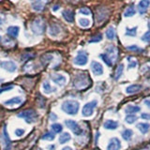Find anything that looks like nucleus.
I'll return each mask as SVG.
<instances>
[{
	"instance_id": "1",
	"label": "nucleus",
	"mask_w": 150,
	"mask_h": 150,
	"mask_svg": "<svg viewBox=\"0 0 150 150\" xmlns=\"http://www.w3.org/2000/svg\"><path fill=\"white\" fill-rule=\"evenodd\" d=\"M80 108V103L77 100H65L62 105H61V109L64 111L66 114L69 115H77Z\"/></svg>"
},
{
	"instance_id": "2",
	"label": "nucleus",
	"mask_w": 150,
	"mask_h": 150,
	"mask_svg": "<svg viewBox=\"0 0 150 150\" xmlns=\"http://www.w3.org/2000/svg\"><path fill=\"white\" fill-rule=\"evenodd\" d=\"M89 83H90V82H89V78H88L87 75H86L84 73L78 74L73 81V86L75 88H77V89L86 88L89 86Z\"/></svg>"
},
{
	"instance_id": "3",
	"label": "nucleus",
	"mask_w": 150,
	"mask_h": 150,
	"mask_svg": "<svg viewBox=\"0 0 150 150\" xmlns=\"http://www.w3.org/2000/svg\"><path fill=\"white\" fill-rule=\"evenodd\" d=\"M30 27L35 35H41L45 30V23L41 18H37L31 23Z\"/></svg>"
},
{
	"instance_id": "4",
	"label": "nucleus",
	"mask_w": 150,
	"mask_h": 150,
	"mask_svg": "<svg viewBox=\"0 0 150 150\" xmlns=\"http://www.w3.org/2000/svg\"><path fill=\"white\" fill-rule=\"evenodd\" d=\"M18 117H21V118H23L27 123H35L38 119V115L36 111L34 110H25L21 112L20 114L18 115Z\"/></svg>"
},
{
	"instance_id": "5",
	"label": "nucleus",
	"mask_w": 150,
	"mask_h": 150,
	"mask_svg": "<svg viewBox=\"0 0 150 150\" xmlns=\"http://www.w3.org/2000/svg\"><path fill=\"white\" fill-rule=\"evenodd\" d=\"M97 104H98V101L96 100H94L90 102H87L86 104H84L83 107V110H82L83 115L86 117L91 116L94 114V111H95V108L97 107Z\"/></svg>"
},
{
	"instance_id": "6",
	"label": "nucleus",
	"mask_w": 150,
	"mask_h": 150,
	"mask_svg": "<svg viewBox=\"0 0 150 150\" xmlns=\"http://www.w3.org/2000/svg\"><path fill=\"white\" fill-rule=\"evenodd\" d=\"M108 17V11L105 8H98L96 9V14H95V20L98 25L101 23L106 18Z\"/></svg>"
},
{
	"instance_id": "7",
	"label": "nucleus",
	"mask_w": 150,
	"mask_h": 150,
	"mask_svg": "<svg viewBox=\"0 0 150 150\" xmlns=\"http://www.w3.org/2000/svg\"><path fill=\"white\" fill-rule=\"evenodd\" d=\"M65 124L69 129H71V131L75 135H80L83 133L82 128L77 124V122H75L74 120H66Z\"/></svg>"
},
{
	"instance_id": "8",
	"label": "nucleus",
	"mask_w": 150,
	"mask_h": 150,
	"mask_svg": "<svg viewBox=\"0 0 150 150\" xmlns=\"http://www.w3.org/2000/svg\"><path fill=\"white\" fill-rule=\"evenodd\" d=\"M88 61V57H87V54L86 53H83V52L80 51L78 52V54L76 57L74 58L73 62L75 65H78V66H84L86 65Z\"/></svg>"
},
{
	"instance_id": "9",
	"label": "nucleus",
	"mask_w": 150,
	"mask_h": 150,
	"mask_svg": "<svg viewBox=\"0 0 150 150\" xmlns=\"http://www.w3.org/2000/svg\"><path fill=\"white\" fill-rule=\"evenodd\" d=\"M0 67L8 72H15L17 69V65L13 61H2L0 62Z\"/></svg>"
},
{
	"instance_id": "10",
	"label": "nucleus",
	"mask_w": 150,
	"mask_h": 150,
	"mask_svg": "<svg viewBox=\"0 0 150 150\" xmlns=\"http://www.w3.org/2000/svg\"><path fill=\"white\" fill-rule=\"evenodd\" d=\"M51 79L53 80V82L55 83L56 84H58L60 86H63L64 84L67 83V79L62 74H58V73H54L51 75Z\"/></svg>"
},
{
	"instance_id": "11",
	"label": "nucleus",
	"mask_w": 150,
	"mask_h": 150,
	"mask_svg": "<svg viewBox=\"0 0 150 150\" xmlns=\"http://www.w3.org/2000/svg\"><path fill=\"white\" fill-rule=\"evenodd\" d=\"M120 149H121V143L119 139H117L115 137L112 138L107 145V150H120Z\"/></svg>"
},
{
	"instance_id": "12",
	"label": "nucleus",
	"mask_w": 150,
	"mask_h": 150,
	"mask_svg": "<svg viewBox=\"0 0 150 150\" xmlns=\"http://www.w3.org/2000/svg\"><path fill=\"white\" fill-rule=\"evenodd\" d=\"M149 6H150V0H141L137 6L138 12L140 14H144L147 11Z\"/></svg>"
},
{
	"instance_id": "13",
	"label": "nucleus",
	"mask_w": 150,
	"mask_h": 150,
	"mask_svg": "<svg viewBox=\"0 0 150 150\" xmlns=\"http://www.w3.org/2000/svg\"><path fill=\"white\" fill-rule=\"evenodd\" d=\"M91 69L93 73L98 76V75L103 74V67L100 63L97 62V61H92L91 62Z\"/></svg>"
},
{
	"instance_id": "14",
	"label": "nucleus",
	"mask_w": 150,
	"mask_h": 150,
	"mask_svg": "<svg viewBox=\"0 0 150 150\" xmlns=\"http://www.w3.org/2000/svg\"><path fill=\"white\" fill-rule=\"evenodd\" d=\"M106 54L112 61H114L117 57V50L115 46H110L106 49Z\"/></svg>"
},
{
	"instance_id": "15",
	"label": "nucleus",
	"mask_w": 150,
	"mask_h": 150,
	"mask_svg": "<svg viewBox=\"0 0 150 150\" xmlns=\"http://www.w3.org/2000/svg\"><path fill=\"white\" fill-rule=\"evenodd\" d=\"M62 16L68 23H73L74 21V12L70 9H65L62 12Z\"/></svg>"
},
{
	"instance_id": "16",
	"label": "nucleus",
	"mask_w": 150,
	"mask_h": 150,
	"mask_svg": "<svg viewBox=\"0 0 150 150\" xmlns=\"http://www.w3.org/2000/svg\"><path fill=\"white\" fill-rule=\"evenodd\" d=\"M4 137H3V143H4V150H11V141H9L8 138V135L7 133V130L6 129L4 128Z\"/></svg>"
},
{
	"instance_id": "17",
	"label": "nucleus",
	"mask_w": 150,
	"mask_h": 150,
	"mask_svg": "<svg viewBox=\"0 0 150 150\" xmlns=\"http://www.w3.org/2000/svg\"><path fill=\"white\" fill-rule=\"evenodd\" d=\"M103 127L106 129H110V130L115 129L118 127V122L115 120H106L104 122V124H103Z\"/></svg>"
},
{
	"instance_id": "18",
	"label": "nucleus",
	"mask_w": 150,
	"mask_h": 150,
	"mask_svg": "<svg viewBox=\"0 0 150 150\" xmlns=\"http://www.w3.org/2000/svg\"><path fill=\"white\" fill-rule=\"evenodd\" d=\"M23 102V98L21 97H14L11 100H8L4 102L5 105H8V106H11V105H18V104H21Z\"/></svg>"
},
{
	"instance_id": "19",
	"label": "nucleus",
	"mask_w": 150,
	"mask_h": 150,
	"mask_svg": "<svg viewBox=\"0 0 150 150\" xmlns=\"http://www.w3.org/2000/svg\"><path fill=\"white\" fill-rule=\"evenodd\" d=\"M60 32H61V29H60V27L57 25L53 23V25H50V27H49V34H50V36L56 37V36H58L60 34Z\"/></svg>"
},
{
	"instance_id": "20",
	"label": "nucleus",
	"mask_w": 150,
	"mask_h": 150,
	"mask_svg": "<svg viewBox=\"0 0 150 150\" xmlns=\"http://www.w3.org/2000/svg\"><path fill=\"white\" fill-rule=\"evenodd\" d=\"M142 89V86L141 84H130L129 86L126 88V92L128 94H135L139 92Z\"/></svg>"
},
{
	"instance_id": "21",
	"label": "nucleus",
	"mask_w": 150,
	"mask_h": 150,
	"mask_svg": "<svg viewBox=\"0 0 150 150\" xmlns=\"http://www.w3.org/2000/svg\"><path fill=\"white\" fill-rule=\"evenodd\" d=\"M19 30H20V28L18 26H9L7 29V33H8V35H9L11 37L16 38L19 35Z\"/></svg>"
},
{
	"instance_id": "22",
	"label": "nucleus",
	"mask_w": 150,
	"mask_h": 150,
	"mask_svg": "<svg viewBox=\"0 0 150 150\" xmlns=\"http://www.w3.org/2000/svg\"><path fill=\"white\" fill-rule=\"evenodd\" d=\"M45 4L44 2H42V1H33L32 2V8L34 11H41L42 9L44 8V6H45Z\"/></svg>"
},
{
	"instance_id": "23",
	"label": "nucleus",
	"mask_w": 150,
	"mask_h": 150,
	"mask_svg": "<svg viewBox=\"0 0 150 150\" xmlns=\"http://www.w3.org/2000/svg\"><path fill=\"white\" fill-rule=\"evenodd\" d=\"M136 127H137V129L143 134L147 133L148 131H149V129H150V125L148 123H138Z\"/></svg>"
},
{
	"instance_id": "24",
	"label": "nucleus",
	"mask_w": 150,
	"mask_h": 150,
	"mask_svg": "<svg viewBox=\"0 0 150 150\" xmlns=\"http://www.w3.org/2000/svg\"><path fill=\"white\" fill-rule=\"evenodd\" d=\"M141 111V108L139 106H133V105H129L125 109L126 114L128 115H132V114H137L138 112Z\"/></svg>"
},
{
	"instance_id": "25",
	"label": "nucleus",
	"mask_w": 150,
	"mask_h": 150,
	"mask_svg": "<svg viewBox=\"0 0 150 150\" xmlns=\"http://www.w3.org/2000/svg\"><path fill=\"white\" fill-rule=\"evenodd\" d=\"M42 88H43V91L44 93L46 94H51L53 91H55L56 89L55 88H53L52 87V86L50 84V83L48 81H45L43 83V84H42Z\"/></svg>"
},
{
	"instance_id": "26",
	"label": "nucleus",
	"mask_w": 150,
	"mask_h": 150,
	"mask_svg": "<svg viewBox=\"0 0 150 150\" xmlns=\"http://www.w3.org/2000/svg\"><path fill=\"white\" fill-rule=\"evenodd\" d=\"M106 38L108 40H112L115 38V28L112 27V26H110L108 29L106 30Z\"/></svg>"
},
{
	"instance_id": "27",
	"label": "nucleus",
	"mask_w": 150,
	"mask_h": 150,
	"mask_svg": "<svg viewBox=\"0 0 150 150\" xmlns=\"http://www.w3.org/2000/svg\"><path fill=\"white\" fill-rule=\"evenodd\" d=\"M70 139H71V136H70L69 133L68 132H64L62 133L60 136H59V143L60 144H66L68 143L69 141H70Z\"/></svg>"
},
{
	"instance_id": "28",
	"label": "nucleus",
	"mask_w": 150,
	"mask_h": 150,
	"mask_svg": "<svg viewBox=\"0 0 150 150\" xmlns=\"http://www.w3.org/2000/svg\"><path fill=\"white\" fill-rule=\"evenodd\" d=\"M123 70H124V65L123 64H120L118 65V67L116 68V70H115V80H119L120 77L122 76V74H123Z\"/></svg>"
},
{
	"instance_id": "29",
	"label": "nucleus",
	"mask_w": 150,
	"mask_h": 150,
	"mask_svg": "<svg viewBox=\"0 0 150 150\" xmlns=\"http://www.w3.org/2000/svg\"><path fill=\"white\" fill-rule=\"evenodd\" d=\"M133 135V131L131 129H125L123 132H122V137L125 141H129Z\"/></svg>"
},
{
	"instance_id": "30",
	"label": "nucleus",
	"mask_w": 150,
	"mask_h": 150,
	"mask_svg": "<svg viewBox=\"0 0 150 150\" xmlns=\"http://www.w3.org/2000/svg\"><path fill=\"white\" fill-rule=\"evenodd\" d=\"M90 20H88L86 18H80L79 19V25H81L82 27L86 28L88 26H90Z\"/></svg>"
},
{
	"instance_id": "31",
	"label": "nucleus",
	"mask_w": 150,
	"mask_h": 150,
	"mask_svg": "<svg viewBox=\"0 0 150 150\" xmlns=\"http://www.w3.org/2000/svg\"><path fill=\"white\" fill-rule=\"evenodd\" d=\"M135 13H136L135 8L131 6V7H129L128 8L126 9V11L124 12V16L125 17H131V16L135 15Z\"/></svg>"
},
{
	"instance_id": "32",
	"label": "nucleus",
	"mask_w": 150,
	"mask_h": 150,
	"mask_svg": "<svg viewBox=\"0 0 150 150\" xmlns=\"http://www.w3.org/2000/svg\"><path fill=\"white\" fill-rule=\"evenodd\" d=\"M137 116L136 115H128L126 116V118H125V120H126V122L128 124H133L134 122H136L137 121Z\"/></svg>"
},
{
	"instance_id": "33",
	"label": "nucleus",
	"mask_w": 150,
	"mask_h": 150,
	"mask_svg": "<svg viewBox=\"0 0 150 150\" xmlns=\"http://www.w3.org/2000/svg\"><path fill=\"white\" fill-rule=\"evenodd\" d=\"M53 55L52 54H44L43 56L41 57V62L43 63L44 65H46V64H48V63H50L52 60H53Z\"/></svg>"
},
{
	"instance_id": "34",
	"label": "nucleus",
	"mask_w": 150,
	"mask_h": 150,
	"mask_svg": "<svg viewBox=\"0 0 150 150\" xmlns=\"http://www.w3.org/2000/svg\"><path fill=\"white\" fill-rule=\"evenodd\" d=\"M51 128H52V129H53L55 133H59V132H61V131H62V129H63L62 125H60V124H58V123H54V124H53V125L51 126Z\"/></svg>"
},
{
	"instance_id": "35",
	"label": "nucleus",
	"mask_w": 150,
	"mask_h": 150,
	"mask_svg": "<svg viewBox=\"0 0 150 150\" xmlns=\"http://www.w3.org/2000/svg\"><path fill=\"white\" fill-rule=\"evenodd\" d=\"M100 57H101V59L104 61V63L107 65V66H109V67H112V61L108 57V55L106 54H100Z\"/></svg>"
},
{
	"instance_id": "36",
	"label": "nucleus",
	"mask_w": 150,
	"mask_h": 150,
	"mask_svg": "<svg viewBox=\"0 0 150 150\" xmlns=\"http://www.w3.org/2000/svg\"><path fill=\"white\" fill-rule=\"evenodd\" d=\"M41 139L45 141H53L54 140V134L53 132H47L44 135H42Z\"/></svg>"
},
{
	"instance_id": "37",
	"label": "nucleus",
	"mask_w": 150,
	"mask_h": 150,
	"mask_svg": "<svg viewBox=\"0 0 150 150\" xmlns=\"http://www.w3.org/2000/svg\"><path fill=\"white\" fill-rule=\"evenodd\" d=\"M136 33H137V27H133V28H128L126 32L127 36H130V37H134L136 36Z\"/></svg>"
},
{
	"instance_id": "38",
	"label": "nucleus",
	"mask_w": 150,
	"mask_h": 150,
	"mask_svg": "<svg viewBox=\"0 0 150 150\" xmlns=\"http://www.w3.org/2000/svg\"><path fill=\"white\" fill-rule=\"evenodd\" d=\"M101 40H102V35L101 34H98V35L91 38V40H89V43H92V42H100Z\"/></svg>"
},
{
	"instance_id": "39",
	"label": "nucleus",
	"mask_w": 150,
	"mask_h": 150,
	"mask_svg": "<svg viewBox=\"0 0 150 150\" xmlns=\"http://www.w3.org/2000/svg\"><path fill=\"white\" fill-rule=\"evenodd\" d=\"M141 40L144 42H150V31H147L146 33H144Z\"/></svg>"
},
{
	"instance_id": "40",
	"label": "nucleus",
	"mask_w": 150,
	"mask_h": 150,
	"mask_svg": "<svg viewBox=\"0 0 150 150\" xmlns=\"http://www.w3.org/2000/svg\"><path fill=\"white\" fill-rule=\"evenodd\" d=\"M127 49L129 51H132V52H142L143 50L139 48L137 45H131V46H128L127 47Z\"/></svg>"
},
{
	"instance_id": "41",
	"label": "nucleus",
	"mask_w": 150,
	"mask_h": 150,
	"mask_svg": "<svg viewBox=\"0 0 150 150\" xmlns=\"http://www.w3.org/2000/svg\"><path fill=\"white\" fill-rule=\"evenodd\" d=\"M79 12L83 14V15H90V11L87 8H80V11Z\"/></svg>"
},
{
	"instance_id": "42",
	"label": "nucleus",
	"mask_w": 150,
	"mask_h": 150,
	"mask_svg": "<svg viewBox=\"0 0 150 150\" xmlns=\"http://www.w3.org/2000/svg\"><path fill=\"white\" fill-rule=\"evenodd\" d=\"M23 134H25V130H23V129H17L15 130V135L18 136V137H20V136H23Z\"/></svg>"
},
{
	"instance_id": "43",
	"label": "nucleus",
	"mask_w": 150,
	"mask_h": 150,
	"mask_svg": "<svg viewBox=\"0 0 150 150\" xmlns=\"http://www.w3.org/2000/svg\"><path fill=\"white\" fill-rule=\"evenodd\" d=\"M141 117L144 120H150V114H148V112H144V114L141 115Z\"/></svg>"
},
{
	"instance_id": "44",
	"label": "nucleus",
	"mask_w": 150,
	"mask_h": 150,
	"mask_svg": "<svg viewBox=\"0 0 150 150\" xmlns=\"http://www.w3.org/2000/svg\"><path fill=\"white\" fill-rule=\"evenodd\" d=\"M136 66H137V62H136V61H130V62L129 63L128 68L129 69H132V68H135Z\"/></svg>"
},
{
	"instance_id": "45",
	"label": "nucleus",
	"mask_w": 150,
	"mask_h": 150,
	"mask_svg": "<svg viewBox=\"0 0 150 150\" xmlns=\"http://www.w3.org/2000/svg\"><path fill=\"white\" fill-rule=\"evenodd\" d=\"M11 88H12V86H8V87H5V88H3V89H0V94H1V93H3L4 91H8V90H11Z\"/></svg>"
},
{
	"instance_id": "46",
	"label": "nucleus",
	"mask_w": 150,
	"mask_h": 150,
	"mask_svg": "<svg viewBox=\"0 0 150 150\" xmlns=\"http://www.w3.org/2000/svg\"><path fill=\"white\" fill-rule=\"evenodd\" d=\"M144 103L150 109V98H146V100H144Z\"/></svg>"
},
{
	"instance_id": "47",
	"label": "nucleus",
	"mask_w": 150,
	"mask_h": 150,
	"mask_svg": "<svg viewBox=\"0 0 150 150\" xmlns=\"http://www.w3.org/2000/svg\"><path fill=\"white\" fill-rule=\"evenodd\" d=\"M50 119H51V120H53V121H55L56 119H57V116H56L54 114H51V115H50Z\"/></svg>"
},
{
	"instance_id": "48",
	"label": "nucleus",
	"mask_w": 150,
	"mask_h": 150,
	"mask_svg": "<svg viewBox=\"0 0 150 150\" xmlns=\"http://www.w3.org/2000/svg\"><path fill=\"white\" fill-rule=\"evenodd\" d=\"M58 9H59V6H58V5H55V6L53 7V11H58Z\"/></svg>"
},
{
	"instance_id": "49",
	"label": "nucleus",
	"mask_w": 150,
	"mask_h": 150,
	"mask_svg": "<svg viewBox=\"0 0 150 150\" xmlns=\"http://www.w3.org/2000/svg\"><path fill=\"white\" fill-rule=\"evenodd\" d=\"M140 150H150V144H147L146 146L142 148V149H140Z\"/></svg>"
},
{
	"instance_id": "50",
	"label": "nucleus",
	"mask_w": 150,
	"mask_h": 150,
	"mask_svg": "<svg viewBox=\"0 0 150 150\" xmlns=\"http://www.w3.org/2000/svg\"><path fill=\"white\" fill-rule=\"evenodd\" d=\"M62 150H72V148L70 146H65V147L62 148Z\"/></svg>"
},
{
	"instance_id": "51",
	"label": "nucleus",
	"mask_w": 150,
	"mask_h": 150,
	"mask_svg": "<svg viewBox=\"0 0 150 150\" xmlns=\"http://www.w3.org/2000/svg\"><path fill=\"white\" fill-rule=\"evenodd\" d=\"M49 149H50V150H54V149H55V146H54V145H50V146H49Z\"/></svg>"
},
{
	"instance_id": "52",
	"label": "nucleus",
	"mask_w": 150,
	"mask_h": 150,
	"mask_svg": "<svg viewBox=\"0 0 150 150\" xmlns=\"http://www.w3.org/2000/svg\"><path fill=\"white\" fill-rule=\"evenodd\" d=\"M32 1H36V0H32ZM37 1H42V2H44V3H47L48 0H37Z\"/></svg>"
},
{
	"instance_id": "53",
	"label": "nucleus",
	"mask_w": 150,
	"mask_h": 150,
	"mask_svg": "<svg viewBox=\"0 0 150 150\" xmlns=\"http://www.w3.org/2000/svg\"><path fill=\"white\" fill-rule=\"evenodd\" d=\"M2 22H3V21H2V19H1V18H0V25H2Z\"/></svg>"
},
{
	"instance_id": "54",
	"label": "nucleus",
	"mask_w": 150,
	"mask_h": 150,
	"mask_svg": "<svg viewBox=\"0 0 150 150\" xmlns=\"http://www.w3.org/2000/svg\"><path fill=\"white\" fill-rule=\"evenodd\" d=\"M3 81H4V80H3V79H0V82H3Z\"/></svg>"
},
{
	"instance_id": "55",
	"label": "nucleus",
	"mask_w": 150,
	"mask_h": 150,
	"mask_svg": "<svg viewBox=\"0 0 150 150\" xmlns=\"http://www.w3.org/2000/svg\"><path fill=\"white\" fill-rule=\"evenodd\" d=\"M0 41H1V36H0Z\"/></svg>"
}]
</instances>
